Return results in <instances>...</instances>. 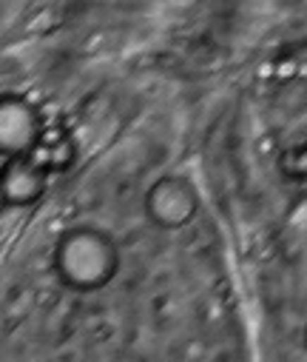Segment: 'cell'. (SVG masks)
Masks as SVG:
<instances>
[{"label":"cell","instance_id":"6da1fadb","mask_svg":"<svg viewBox=\"0 0 307 362\" xmlns=\"http://www.w3.org/2000/svg\"><path fill=\"white\" fill-rule=\"evenodd\" d=\"M54 268L60 280L74 291H100L120 268L117 245L97 228H71L54 248Z\"/></svg>","mask_w":307,"mask_h":362},{"label":"cell","instance_id":"7a4b0ae2","mask_svg":"<svg viewBox=\"0 0 307 362\" xmlns=\"http://www.w3.org/2000/svg\"><path fill=\"white\" fill-rule=\"evenodd\" d=\"M43 129V117L29 100L18 95H0V157H29L40 143Z\"/></svg>","mask_w":307,"mask_h":362},{"label":"cell","instance_id":"3957f363","mask_svg":"<svg viewBox=\"0 0 307 362\" xmlns=\"http://www.w3.org/2000/svg\"><path fill=\"white\" fill-rule=\"evenodd\" d=\"M46 177L29 157L6 160L0 165V200L6 206H35L46 192Z\"/></svg>","mask_w":307,"mask_h":362},{"label":"cell","instance_id":"277c9868","mask_svg":"<svg viewBox=\"0 0 307 362\" xmlns=\"http://www.w3.org/2000/svg\"><path fill=\"white\" fill-rule=\"evenodd\" d=\"M145 211L148 217L162 226V228H176L182 226L191 211H193V197L188 192V186L176 177H162L159 183L148 192L145 197Z\"/></svg>","mask_w":307,"mask_h":362}]
</instances>
